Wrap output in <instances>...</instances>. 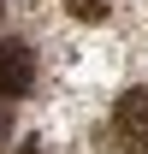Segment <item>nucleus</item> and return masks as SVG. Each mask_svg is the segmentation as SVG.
<instances>
[{"label":"nucleus","instance_id":"f257e3e1","mask_svg":"<svg viewBox=\"0 0 148 154\" xmlns=\"http://www.w3.org/2000/svg\"><path fill=\"white\" fill-rule=\"evenodd\" d=\"M113 142L125 154H148V83L119 95V107H113Z\"/></svg>","mask_w":148,"mask_h":154},{"label":"nucleus","instance_id":"f03ea898","mask_svg":"<svg viewBox=\"0 0 148 154\" xmlns=\"http://www.w3.org/2000/svg\"><path fill=\"white\" fill-rule=\"evenodd\" d=\"M30 83H36V54H30V42L0 36V95H6V101H18Z\"/></svg>","mask_w":148,"mask_h":154},{"label":"nucleus","instance_id":"7ed1b4c3","mask_svg":"<svg viewBox=\"0 0 148 154\" xmlns=\"http://www.w3.org/2000/svg\"><path fill=\"white\" fill-rule=\"evenodd\" d=\"M65 12L83 18V24H95V18H107V12H113V0H65Z\"/></svg>","mask_w":148,"mask_h":154},{"label":"nucleus","instance_id":"20e7f679","mask_svg":"<svg viewBox=\"0 0 148 154\" xmlns=\"http://www.w3.org/2000/svg\"><path fill=\"white\" fill-rule=\"evenodd\" d=\"M0 12H6V0H0Z\"/></svg>","mask_w":148,"mask_h":154}]
</instances>
